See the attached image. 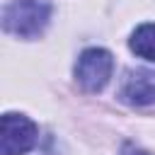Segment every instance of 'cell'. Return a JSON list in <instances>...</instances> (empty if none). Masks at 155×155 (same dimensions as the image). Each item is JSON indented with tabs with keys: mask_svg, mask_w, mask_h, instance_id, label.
<instances>
[{
	"mask_svg": "<svg viewBox=\"0 0 155 155\" xmlns=\"http://www.w3.org/2000/svg\"><path fill=\"white\" fill-rule=\"evenodd\" d=\"M114 70V58L107 48H87L75 63V80L85 92H99Z\"/></svg>",
	"mask_w": 155,
	"mask_h": 155,
	"instance_id": "2",
	"label": "cell"
},
{
	"mask_svg": "<svg viewBox=\"0 0 155 155\" xmlns=\"http://www.w3.org/2000/svg\"><path fill=\"white\" fill-rule=\"evenodd\" d=\"M121 155H148V153H145V150H140V148H136V145H126Z\"/></svg>",
	"mask_w": 155,
	"mask_h": 155,
	"instance_id": "6",
	"label": "cell"
},
{
	"mask_svg": "<svg viewBox=\"0 0 155 155\" xmlns=\"http://www.w3.org/2000/svg\"><path fill=\"white\" fill-rule=\"evenodd\" d=\"M131 51L145 61H155V24H140L131 34Z\"/></svg>",
	"mask_w": 155,
	"mask_h": 155,
	"instance_id": "5",
	"label": "cell"
},
{
	"mask_svg": "<svg viewBox=\"0 0 155 155\" xmlns=\"http://www.w3.org/2000/svg\"><path fill=\"white\" fill-rule=\"evenodd\" d=\"M51 19L48 0H12L2 10V29L17 39H36Z\"/></svg>",
	"mask_w": 155,
	"mask_h": 155,
	"instance_id": "1",
	"label": "cell"
},
{
	"mask_svg": "<svg viewBox=\"0 0 155 155\" xmlns=\"http://www.w3.org/2000/svg\"><path fill=\"white\" fill-rule=\"evenodd\" d=\"M2 131V143L0 150L2 155H24L34 148L36 143V124L27 119L24 114H5L0 121Z\"/></svg>",
	"mask_w": 155,
	"mask_h": 155,
	"instance_id": "3",
	"label": "cell"
},
{
	"mask_svg": "<svg viewBox=\"0 0 155 155\" xmlns=\"http://www.w3.org/2000/svg\"><path fill=\"white\" fill-rule=\"evenodd\" d=\"M119 97L131 107H145L155 102V73L145 68H131L124 73Z\"/></svg>",
	"mask_w": 155,
	"mask_h": 155,
	"instance_id": "4",
	"label": "cell"
}]
</instances>
